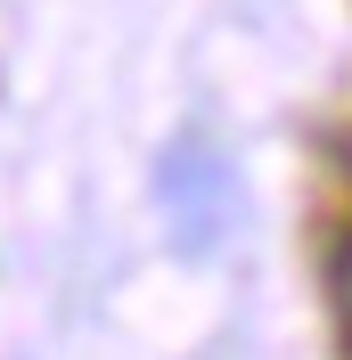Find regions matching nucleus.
I'll use <instances>...</instances> for the list:
<instances>
[{
  "label": "nucleus",
  "instance_id": "obj_2",
  "mask_svg": "<svg viewBox=\"0 0 352 360\" xmlns=\"http://www.w3.org/2000/svg\"><path fill=\"white\" fill-rule=\"evenodd\" d=\"M336 303H344V328H352V254L336 262Z\"/></svg>",
  "mask_w": 352,
  "mask_h": 360
},
{
  "label": "nucleus",
  "instance_id": "obj_1",
  "mask_svg": "<svg viewBox=\"0 0 352 360\" xmlns=\"http://www.w3.org/2000/svg\"><path fill=\"white\" fill-rule=\"evenodd\" d=\"M156 205H164L180 254H213L221 238H230V221H238V172H230L213 148L180 139V148H164V164H156Z\"/></svg>",
  "mask_w": 352,
  "mask_h": 360
}]
</instances>
